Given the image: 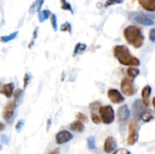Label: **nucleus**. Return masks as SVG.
Listing matches in <instances>:
<instances>
[{
	"mask_svg": "<svg viewBox=\"0 0 155 154\" xmlns=\"http://www.w3.org/2000/svg\"><path fill=\"white\" fill-rule=\"evenodd\" d=\"M154 17L142 11H131L128 14L129 20L143 26L154 25Z\"/></svg>",
	"mask_w": 155,
	"mask_h": 154,
	"instance_id": "obj_3",
	"label": "nucleus"
},
{
	"mask_svg": "<svg viewBox=\"0 0 155 154\" xmlns=\"http://www.w3.org/2000/svg\"><path fill=\"white\" fill-rule=\"evenodd\" d=\"M86 47L87 45L86 44H83V43H77L76 45L75 48H74V56L77 55V54H80L86 49Z\"/></svg>",
	"mask_w": 155,
	"mask_h": 154,
	"instance_id": "obj_21",
	"label": "nucleus"
},
{
	"mask_svg": "<svg viewBox=\"0 0 155 154\" xmlns=\"http://www.w3.org/2000/svg\"><path fill=\"white\" fill-rule=\"evenodd\" d=\"M118 122L120 123H126L130 117V111L127 104H124L117 109V111Z\"/></svg>",
	"mask_w": 155,
	"mask_h": 154,
	"instance_id": "obj_8",
	"label": "nucleus"
},
{
	"mask_svg": "<svg viewBox=\"0 0 155 154\" xmlns=\"http://www.w3.org/2000/svg\"><path fill=\"white\" fill-rule=\"evenodd\" d=\"M107 97H108L109 100L113 104H121L125 100L124 99V97L122 95V94L119 91L114 88H110L107 91Z\"/></svg>",
	"mask_w": 155,
	"mask_h": 154,
	"instance_id": "obj_10",
	"label": "nucleus"
},
{
	"mask_svg": "<svg viewBox=\"0 0 155 154\" xmlns=\"http://www.w3.org/2000/svg\"><path fill=\"white\" fill-rule=\"evenodd\" d=\"M114 56L117 59L119 63L124 66H138L140 65V60L132 55L130 49L126 45H116L114 48Z\"/></svg>",
	"mask_w": 155,
	"mask_h": 154,
	"instance_id": "obj_1",
	"label": "nucleus"
},
{
	"mask_svg": "<svg viewBox=\"0 0 155 154\" xmlns=\"http://www.w3.org/2000/svg\"><path fill=\"white\" fill-rule=\"evenodd\" d=\"M1 142L2 143L5 145H9V138L5 134H2L1 135Z\"/></svg>",
	"mask_w": 155,
	"mask_h": 154,
	"instance_id": "obj_35",
	"label": "nucleus"
},
{
	"mask_svg": "<svg viewBox=\"0 0 155 154\" xmlns=\"http://www.w3.org/2000/svg\"><path fill=\"white\" fill-rule=\"evenodd\" d=\"M124 36L127 42L135 48H139L143 45L145 36L142 30L136 26L130 25L124 30Z\"/></svg>",
	"mask_w": 155,
	"mask_h": 154,
	"instance_id": "obj_2",
	"label": "nucleus"
},
{
	"mask_svg": "<svg viewBox=\"0 0 155 154\" xmlns=\"http://www.w3.org/2000/svg\"><path fill=\"white\" fill-rule=\"evenodd\" d=\"M76 118H77V120L80 121V122H87L88 119H87V117H86V116H85L83 113H78L77 115H76Z\"/></svg>",
	"mask_w": 155,
	"mask_h": 154,
	"instance_id": "obj_31",
	"label": "nucleus"
},
{
	"mask_svg": "<svg viewBox=\"0 0 155 154\" xmlns=\"http://www.w3.org/2000/svg\"><path fill=\"white\" fill-rule=\"evenodd\" d=\"M117 140L112 136L110 137H107L106 138L105 141L104 143V150L106 153H110V152L115 151V149H117Z\"/></svg>",
	"mask_w": 155,
	"mask_h": 154,
	"instance_id": "obj_12",
	"label": "nucleus"
},
{
	"mask_svg": "<svg viewBox=\"0 0 155 154\" xmlns=\"http://www.w3.org/2000/svg\"><path fill=\"white\" fill-rule=\"evenodd\" d=\"M101 103L98 102V101H95V102H92V104H89V108L92 110H95L98 109L99 110L100 107H101Z\"/></svg>",
	"mask_w": 155,
	"mask_h": 154,
	"instance_id": "obj_30",
	"label": "nucleus"
},
{
	"mask_svg": "<svg viewBox=\"0 0 155 154\" xmlns=\"http://www.w3.org/2000/svg\"><path fill=\"white\" fill-rule=\"evenodd\" d=\"M149 39L151 42H155V28L151 29L149 32Z\"/></svg>",
	"mask_w": 155,
	"mask_h": 154,
	"instance_id": "obj_36",
	"label": "nucleus"
},
{
	"mask_svg": "<svg viewBox=\"0 0 155 154\" xmlns=\"http://www.w3.org/2000/svg\"><path fill=\"white\" fill-rule=\"evenodd\" d=\"M127 75L131 79H134L136 76H138L139 74V69L133 66H130L127 69Z\"/></svg>",
	"mask_w": 155,
	"mask_h": 154,
	"instance_id": "obj_20",
	"label": "nucleus"
},
{
	"mask_svg": "<svg viewBox=\"0 0 155 154\" xmlns=\"http://www.w3.org/2000/svg\"><path fill=\"white\" fill-rule=\"evenodd\" d=\"M124 0H107L104 4V7H109V6L114 5L116 4H121L124 2Z\"/></svg>",
	"mask_w": 155,
	"mask_h": 154,
	"instance_id": "obj_27",
	"label": "nucleus"
},
{
	"mask_svg": "<svg viewBox=\"0 0 155 154\" xmlns=\"http://www.w3.org/2000/svg\"><path fill=\"white\" fill-rule=\"evenodd\" d=\"M139 4L147 11H155V0H138Z\"/></svg>",
	"mask_w": 155,
	"mask_h": 154,
	"instance_id": "obj_14",
	"label": "nucleus"
},
{
	"mask_svg": "<svg viewBox=\"0 0 155 154\" xmlns=\"http://www.w3.org/2000/svg\"><path fill=\"white\" fill-rule=\"evenodd\" d=\"M61 31L62 32H68L70 34L72 33V27L69 22H65L64 24L61 26Z\"/></svg>",
	"mask_w": 155,
	"mask_h": 154,
	"instance_id": "obj_24",
	"label": "nucleus"
},
{
	"mask_svg": "<svg viewBox=\"0 0 155 154\" xmlns=\"http://www.w3.org/2000/svg\"><path fill=\"white\" fill-rule=\"evenodd\" d=\"M47 125H48V126H47V130H48V128H49L50 125H51V120H50V119H48V120L47 121Z\"/></svg>",
	"mask_w": 155,
	"mask_h": 154,
	"instance_id": "obj_37",
	"label": "nucleus"
},
{
	"mask_svg": "<svg viewBox=\"0 0 155 154\" xmlns=\"http://www.w3.org/2000/svg\"><path fill=\"white\" fill-rule=\"evenodd\" d=\"M24 122L23 120H19L18 122H17L16 125H15V129L17 130V131L19 132V131H21V130H22L23 127H24Z\"/></svg>",
	"mask_w": 155,
	"mask_h": 154,
	"instance_id": "obj_33",
	"label": "nucleus"
},
{
	"mask_svg": "<svg viewBox=\"0 0 155 154\" xmlns=\"http://www.w3.org/2000/svg\"><path fill=\"white\" fill-rule=\"evenodd\" d=\"M44 0H36L30 7L29 13H30V14H33L36 13V12H40Z\"/></svg>",
	"mask_w": 155,
	"mask_h": 154,
	"instance_id": "obj_17",
	"label": "nucleus"
},
{
	"mask_svg": "<svg viewBox=\"0 0 155 154\" xmlns=\"http://www.w3.org/2000/svg\"><path fill=\"white\" fill-rule=\"evenodd\" d=\"M30 75H29V73H26L24 76V89H25L26 88L28 85L29 82H30Z\"/></svg>",
	"mask_w": 155,
	"mask_h": 154,
	"instance_id": "obj_32",
	"label": "nucleus"
},
{
	"mask_svg": "<svg viewBox=\"0 0 155 154\" xmlns=\"http://www.w3.org/2000/svg\"><path fill=\"white\" fill-rule=\"evenodd\" d=\"M144 104L143 101H141L140 99H136L135 100L134 103L133 104L132 107H133V116L136 119L139 120L141 119V115H142V112L144 111Z\"/></svg>",
	"mask_w": 155,
	"mask_h": 154,
	"instance_id": "obj_11",
	"label": "nucleus"
},
{
	"mask_svg": "<svg viewBox=\"0 0 155 154\" xmlns=\"http://www.w3.org/2000/svg\"><path fill=\"white\" fill-rule=\"evenodd\" d=\"M52 14L51 11L48 10V9H45V10L41 11L38 14V20L40 23L45 22L46 20L48 19V18H51V15Z\"/></svg>",
	"mask_w": 155,
	"mask_h": 154,
	"instance_id": "obj_19",
	"label": "nucleus"
},
{
	"mask_svg": "<svg viewBox=\"0 0 155 154\" xmlns=\"http://www.w3.org/2000/svg\"><path fill=\"white\" fill-rule=\"evenodd\" d=\"M17 107V101L13 100V101H9L7 103L5 106L4 109L2 110V116L3 119H5V120H9L13 116L14 113H15V110L16 109Z\"/></svg>",
	"mask_w": 155,
	"mask_h": 154,
	"instance_id": "obj_7",
	"label": "nucleus"
},
{
	"mask_svg": "<svg viewBox=\"0 0 155 154\" xmlns=\"http://www.w3.org/2000/svg\"><path fill=\"white\" fill-rule=\"evenodd\" d=\"M68 128L71 130V131H77V132H83L85 129V126L83 124V122H80V121L77 120L74 121V122L68 125Z\"/></svg>",
	"mask_w": 155,
	"mask_h": 154,
	"instance_id": "obj_18",
	"label": "nucleus"
},
{
	"mask_svg": "<svg viewBox=\"0 0 155 154\" xmlns=\"http://www.w3.org/2000/svg\"><path fill=\"white\" fill-rule=\"evenodd\" d=\"M22 93H23V91L21 90V89H18V90L16 91L15 92V94H14V100L15 101H18V100H19L20 97L22 95Z\"/></svg>",
	"mask_w": 155,
	"mask_h": 154,
	"instance_id": "obj_34",
	"label": "nucleus"
},
{
	"mask_svg": "<svg viewBox=\"0 0 155 154\" xmlns=\"http://www.w3.org/2000/svg\"><path fill=\"white\" fill-rule=\"evenodd\" d=\"M87 146L89 149H95L96 146H95V137L91 136L87 138Z\"/></svg>",
	"mask_w": 155,
	"mask_h": 154,
	"instance_id": "obj_25",
	"label": "nucleus"
},
{
	"mask_svg": "<svg viewBox=\"0 0 155 154\" xmlns=\"http://www.w3.org/2000/svg\"><path fill=\"white\" fill-rule=\"evenodd\" d=\"M50 21H51V27H52L54 31H57L58 30V23H57V17L54 14H52L50 18Z\"/></svg>",
	"mask_w": 155,
	"mask_h": 154,
	"instance_id": "obj_26",
	"label": "nucleus"
},
{
	"mask_svg": "<svg viewBox=\"0 0 155 154\" xmlns=\"http://www.w3.org/2000/svg\"><path fill=\"white\" fill-rule=\"evenodd\" d=\"M1 125H2V130H3V128H4V124H3L2 122V123H1Z\"/></svg>",
	"mask_w": 155,
	"mask_h": 154,
	"instance_id": "obj_39",
	"label": "nucleus"
},
{
	"mask_svg": "<svg viewBox=\"0 0 155 154\" xmlns=\"http://www.w3.org/2000/svg\"><path fill=\"white\" fill-rule=\"evenodd\" d=\"M152 104H153V107H154L155 109V97H154L152 99Z\"/></svg>",
	"mask_w": 155,
	"mask_h": 154,
	"instance_id": "obj_38",
	"label": "nucleus"
},
{
	"mask_svg": "<svg viewBox=\"0 0 155 154\" xmlns=\"http://www.w3.org/2000/svg\"><path fill=\"white\" fill-rule=\"evenodd\" d=\"M18 34V31H15L14 33H11V34L8 35V36H1V42L3 43H5V42H8L10 41L13 40L15 38L17 37Z\"/></svg>",
	"mask_w": 155,
	"mask_h": 154,
	"instance_id": "obj_22",
	"label": "nucleus"
},
{
	"mask_svg": "<svg viewBox=\"0 0 155 154\" xmlns=\"http://www.w3.org/2000/svg\"><path fill=\"white\" fill-rule=\"evenodd\" d=\"M61 2V8L63 10L69 11L71 14H74V11H73L72 7H71V4L66 1V0H60Z\"/></svg>",
	"mask_w": 155,
	"mask_h": 154,
	"instance_id": "obj_23",
	"label": "nucleus"
},
{
	"mask_svg": "<svg viewBox=\"0 0 155 154\" xmlns=\"http://www.w3.org/2000/svg\"><path fill=\"white\" fill-rule=\"evenodd\" d=\"M139 126L137 122L131 121L128 125V137H127V143L130 146H133L139 140Z\"/></svg>",
	"mask_w": 155,
	"mask_h": 154,
	"instance_id": "obj_5",
	"label": "nucleus"
},
{
	"mask_svg": "<svg viewBox=\"0 0 155 154\" xmlns=\"http://www.w3.org/2000/svg\"><path fill=\"white\" fill-rule=\"evenodd\" d=\"M151 93V86L147 85L145 87L142 88V101H143L144 104H145V107H149L150 105V101H149V98L150 95Z\"/></svg>",
	"mask_w": 155,
	"mask_h": 154,
	"instance_id": "obj_15",
	"label": "nucleus"
},
{
	"mask_svg": "<svg viewBox=\"0 0 155 154\" xmlns=\"http://www.w3.org/2000/svg\"><path fill=\"white\" fill-rule=\"evenodd\" d=\"M113 154H131V152L126 148H120V149L115 150Z\"/></svg>",
	"mask_w": 155,
	"mask_h": 154,
	"instance_id": "obj_29",
	"label": "nucleus"
},
{
	"mask_svg": "<svg viewBox=\"0 0 155 154\" xmlns=\"http://www.w3.org/2000/svg\"><path fill=\"white\" fill-rule=\"evenodd\" d=\"M74 136L68 130H61L55 135V141L58 144H64L72 140Z\"/></svg>",
	"mask_w": 155,
	"mask_h": 154,
	"instance_id": "obj_9",
	"label": "nucleus"
},
{
	"mask_svg": "<svg viewBox=\"0 0 155 154\" xmlns=\"http://www.w3.org/2000/svg\"><path fill=\"white\" fill-rule=\"evenodd\" d=\"M120 89L122 93L127 97H132L136 93V88L133 81L127 77L121 80Z\"/></svg>",
	"mask_w": 155,
	"mask_h": 154,
	"instance_id": "obj_6",
	"label": "nucleus"
},
{
	"mask_svg": "<svg viewBox=\"0 0 155 154\" xmlns=\"http://www.w3.org/2000/svg\"><path fill=\"white\" fill-rule=\"evenodd\" d=\"M91 119H92V121L95 124H100L101 122V118H99V116L97 114H95V113H93V112L91 113Z\"/></svg>",
	"mask_w": 155,
	"mask_h": 154,
	"instance_id": "obj_28",
	"label": "nucleus"
},
{
	"mask_svg": "<svg viewBox=\"0 0 155 154\" xmlns=\"http://www.w3.org/2000/svg\"><path fill=\"white\" fill-rule=\"evenodd\" d=\"M101 116V122L106 125L113 123L115 119V113L113 107L110 105L102 106L98 110Z\"/></svg>",
	"mask_w": 155,
	"mask_h": 154,
	"instance_id": "obj_4",
	"label": "nucleus"
},
{
	"mask_svg": "<svg viewBox=\"0 0 155 154\" xmlns=\"http://www.w3.org/2000/svg\"><path fill=\"white\" fill-rule=\"evenodd\" d=\"M155 118V112L150 109H145L141 115V119L145 122H148Z\"/></svg>",
	"mask_w": 155,
	"mask_h": 154,
	"instance_id": "obj_16",
	"label": "nucleus"
},
{
	"mask_svg": "<svg viewBox=\"0 0 155 154\" xmlns=\"http://www.w3.org/2000/svg\"><path fill=\"white\" fill-rule=\"evenodd\" d=\"M14 89H15V85L13 82L7 83L2 86L0 93L4 95L7 98H11L14 95Z\"/></svg>",
	"mask_w": 155,
	"mask_h": 154,
	"instance_id": "obj_13",
	"label": "nucleus"
}]
</instances>
